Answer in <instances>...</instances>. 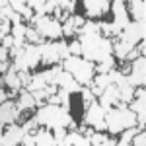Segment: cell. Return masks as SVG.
<instances>
[{"mask_svg": "<svg viewBox=\"0 0 146 146\" xmlns=\"http://www.w3.org/2000/svg\"><path fill=\"white\" fill-rule=\"evenodd\" d=\"M80 47H82L84 60H88V62H103L113 53L111 39H105L101 35H84V37H80Z\"/></svg>", "mask_w": 146, "mask_h": 146, "instance_id": "1", "label": "cell"}, {"mask_svg": "<svg viewBox=\"0 0 146 146\" xmlns=\"http://www.w3.org/2000/svg\"><path fill=\"white\" fill-rule=\"evenodd\" d=\"M35 121L43 127H49V129H66L72 123V117L68 115V111H64L62 107L58 105H43L37 115H35Z\"/></svg>", "mask_w": 146, "mask_h": 146, "instance_id": "2", "label": "cell"}, {"mask_svg": "<svg viewBox=\"0 0 146 146\" xmlns=\"http://www.w3.org/2000/svg\"><path fill=\"white\" fill-rule=\"evenodd\" d=\"M62 70H66L78 84L92 86V76H94V64L92 62L80 58V56H68L64 60V68Z\"/></svg>", "mask_w": 146, "mask_h": 146, "instance_id": "3", "label": "cell"}, {"mask_svg": "<svg viewBox=\"0 0 146 146\" xmlns=\"http://www.w3.org/2000/svg\"><path fill=\"white\" fill-rule=\"evenodd\" d=\"M29 22L35 25V31L41 35V37L58 39L62 35V25H60V22H56L55 18H49V16H33Z\"/></svg>", "mask_w": 146, "mask_h": 146, "instance_id": "4", "label": "cell"}, {"mask_svg": "<svg viewBox=\"0 0 146 146\" xmlns=\"http://www.w3.org/2000/svg\"><path fill=\"white\" fill-rule=\"evenodd\" d=\"M144 80H146V58L144 56H138L133 60L131 64V72L127 76V84L131 88H144Z\"/></svg>", "mask_w": 146, "mask_h": 146, "instance_id": "5", "label": "cell"}, {"mask_svg": "<svg viewBox=\"0 0 146 146\" xmlns=\"http://www.w3.org/2000/svg\"><path fill=\"white\" fill-rule=\"evenodd\" d=\"M144 27H146V23L131 22L123 29V31H121L119 39H121V41H125V43H129L131 47H135L138 41H144Z\"/></svg>", "mask_w": 146, "mask_h": 146, "instance_id": "6", "label": "cell"}, {"mask_svg": "<svg viewBox=\"0 0 146 146\" xmlns=\"http://www.w3.org/2000/svg\"><path fill=\"white\" fill-rule=\"evenodd\" d=\"M103 117H105V111L101 109V105L98 101H92V105L88 107V111H86V123L92 125V127L98 129V131H103V129H105Z\"/></svg>", "mask_w": 146, "mask_h": 146, "instance_id": "7", "label": "cell"}, {"mask_svg": "<svg viewBox=\"0 0 146 146\" xmlns=\"http://www.w3.org/2000/svg\"><path fill=\"white\" fill-rule=\"evenodd\" d=\"M100 98H101L100 105H101V109H103V111H107V109H111V107H117V105L121 103L119 88H117V86H111V84L103 90V94H101Z\"/></svg>", "mask_w": 146, "mask_h": 146, "instance_id": "8", "label": "cell"}, {"mask_svg": "<svg viewBox=\"0 0 146 146\" xmlns=\"http://www.w3.org/2000/svg\"><path fill=\"white\" fill-rule=\"evenodd\" d=\"M37 49H39V55H41V62H45V64H55V62L60 60L58 51H56V43L45 41V43H41Z\"/></svg>", "mask_w": 146, "mask_h": 146, "instance_id": "9", "label": "cell"}, {"mask_svg": "<svg viewBox=\"0 0 146 146\" xmlns=\"http://www.w3.org/2000/svg\"><path fill=\"white\" fill-rule=\"evenodd\" d=\"M23 135H25V133L22 131V127L10 125V127L6 129V133L2 135V146H18V144H22Z\"/></svg>", "mask_w": 146, "mask_h": 146, "instance_id": "10", "label": "cell"}, {"mask_svg": "<svg viewBox=\"0 0 146 146\" xmlns=\"http://www.w3.org/2000/svg\"><path fill=\"white\" fill-rule=\"evenodd\" d=\"M20 117V111H18V105L14 101H6L0 105V123L2 125H12L16 119Z\"/></svg>", "mask_w": 146, "mask_h": 146, "instance_id": "11", "label": "cell"}, {"mask_svg": "<svg viewBox=\"0 0 146 146\" xmlns=\"http://www.w3.org/2000/svg\"><path fill=\"white\" fill-rule=\"evenodd\" d=\"M111 10L113 14H115V25L117 27H121V29H125L127 25H129V12H127V8H125V4L121 2V0H115V2H111Z\"/></svg>", "mask_w": 146, "mask_h": 146, "instance_id": "12", "label": "cell"}, {"mask_svg": "<svg viewBox=\"0 0 146 146\" xmlns=\"http://www.w3.org/2000/svg\"><path fill=\"white\" fill-rule=\"evenodd\" d=\"M84 6H86V12L90 18H98L111 8V2H107V0H86Z\"/></svg>", "mask_w": 146, "mask_h": 146, "instance_id": "13", "label": "cell"}, {"mask_svg": "<svg viewBox=\"0 0 146 146\" xmlns=\"http://www.w3.org/2000/svg\"><path fill=\"white\" fill-rule=\"evenodd\" d=\"M23 49H25V51H23V60H25L27 70H29V68H35L41 62V55H39L37 45H25Z\"/></svg>", "mask_w": 146, "mask_h": 146, "instance_id": "14", "label": "cell"}, {"mask_svg": "<svg viewBox=\"0 0 146 146\" xmlns=\"http://www.w3.org/2000/svg\"><path fill=\"white\" fill-rule=\"evenodd\" d=\"M135 96L136 100L131 101V111L136 113V115H144V107H146V92L144 88H138V90H135Z\"/></svg>", "mask_w": 146, "mask_h": 146, "instance_id": "15", "label": "cell"}, {"mask_svg": "<svg viewBox=\"0 0 146 146\" xmlns=\"http://www.w3.org/2000/svg\"><path fill=\"white\" fill-rule=\"evenodd\" d=\"M2 80H4V84H6V86H8V88H10L14 94H20V90H22V84H20V78H18V70L14 68V64H12L10 70L4 74V78H2Z\"/></svg>", "mask_w": 146, "mask_h": 146, "instance_id": "16", "label": "cell"}, {"mask_svg": "<svg viewBox=\"0 0 146 146\" xmlns=\"http://www.w3.org/2000/svg\"><path fill=\"white\" fill-rule=\"evenodd\" d=\"M16 105H18V111L22 113V111H25V109H33L35 100L27 90H20V100L16 101Z\"/></svg>", "mask_w": 146, "mask_h": 146, "instance_id": "17", "label": "cell"}, {"mask_svg": "<svg viewBox=\"0 0 146 146\" xmlns=\"http://www.w3.org/2000/svg\"><path fill=\"white\" fill-rule=\"evenodd\" d=\"M131 12H133V16H135V22L138 23H144V12H146V2L142 0H133L131 4Z\"/></svg>", "mask_w": 146, "mask_h": 146, "instance_id": "18", "label": "cell"}, {"mask_svg": "<svg viewBox=\"0 0 146 146\" xmlns=\"http://www.w3.org/2000/svg\"><path fill=\"white\" fill-rule=\"evenodd\" d=\"M45 86H47V72H39V74L31 76V84L27 86V92L33 94L37 90H45Z\"/></svg>", "mask_w": 146, "mask_h": 146, "instance_id": "19", "label": "cell"}, {"mask_svg": "<svg viewBox=\"0 0 146 146\" xmlns=\"http://www.w3.org/2000/svg\"><path fill=\"white\" fill-rule=\"evenodd\" d=\"M35 146H55V136L49 131H37L35 133Z\"/></svg>", "mask_w": 146, "mask_h": 146, "instance_id": "20", "label": "cell"}, {"mask_svg": "<svg viewBox=\"0 0 146 146\" xmlns=\"http://www.w3.org/2000/svg\"><path fill=\"white\" fill-rule=\"evenodd\" d=\"M107 78H109V84L111 86H117V88H121V86L127 84V76H125L123 72L115 70V68H113L111 72H107Z\"/></svg>", "mask_w": 146, "mask_h": 146, "instance_id": "21", "label": "cell"}, {"mask_svg": "<svg viewBox=\"0 0 146 146\" xmlns=\"http://www.w3.org/2000/svg\"><path fill=\"white\" fill-rule=\"evenodd\" d=\"M133 49H135V47H131L129 43H125V41H121V39H119V41L113 45V53H117V56H119L121 60H125V58H127V55H129Z\"/></svg>", "mask_w": 146, "mask_h": 146, "instance_id": "22", "label": "cell"}, {"mask_svg": "<svg viewBox=\"0 0 146 146\" xmlns=\"http://www.w3.org/2000/svg\"><path fill=\"white\" fill-rule=\"evenodd\" d=\"M76 35H80V37H84V35H100V23L86 22L78 31H76Z\"/></svg>", "mask_w": 146, "mask_h": 146, "instance_id": "23", "label": "cell"}, {"mask_svg": "<svg viewBox=\"0 0 146 146\" xmlns=\"http://www.w3.org/2000/svg\"><path fill=\"white\" fill-rule=\"evenodd\" d=\"M25 39L29 41V45H37V47L41 45V43H45L43 37L35 31V27H27V29H25Z\"/></svg>", "mask_w": 146, "mask_h": 146, "instance_id": "24", "label": "cell"}, {"mask_svg": "<svg viewBox=\"0 0 146 146\" xmlns=\"http://www.w3.org/2000/svg\"><path fill=\"white\" fill-rule=\"evenodd\" d=\"M119 98H121V101H123V103L133 101V98H135V88H131L129 84L121 86V88H119Z\"/></svg>", "mask_w": 146, "mask_h": 146, "instance_id": "25", "label": "cell"}, {"mask_svg": "<svg viewBox=\"0 0 146 146\" xmlns=\"http://www.w3.org/2000/svg\"><path fill=\"white\" fill-rule=\"evenodd\" d=\"M113 68H115V60H113V56H109L107 60H103L98 64V68H94V70H98L100 74H107V72H111Z\"/></svg>", "mask_w": 146, "mask_h": 146, "instance_id": "26", "label": "cell"}, {"mask_svg": "<svg viewBox=\"0 0 146 146\" xmlns=\"http://www.w3.org/2000/svg\"><path fill=\"white\" fill-rule=\"evenodd\" d=\"M37 127H39V123L35 121V117H33V119H27V121L22 125V131L25 135H33V133H37Z\"/></svg>", "mask_w": 146, "mask_h": 146, "instance_id": "27", "label": "cell"}, {"mask_svg": "<svg viewBox=\"0 0 146 146\" xmlns=\"http://www.w3.org/2000/svg\"><path fill=\"white\" fill-rule=\"evenodd\" d=\"M25 25L23 23H16V25H12V37L14 39H25Z\"/></svg>", "mask_w": 146, "mask_h": 146, "instance_id": "28", "label": "cell"}, {"mask_svg": "<svg viewBox=\"0 0 146 146\" xmlns=\"http://www.w3.org/2000/svg\"><path fill=\"white\" fill-rule=\"evenodd\" d=\"M138 133H140V129H135V127H133V129L125 131L119 142H125V144H131V140H133V138H135V135H138Z\"/></svg>", "mask_w": 146, "mask_h": 146, "instance_id": "29", "label": "cell"}, {"mask_svg": "<svg viewBox=\"0 0 146 146\" xmlns=\"http://www.w3.org/2000/svg\"><path fill=\"white\" fill-rule=\"evenodd\" d=\"M88 140H90V144H94V146H103L105 142H107V136L101 135V133H94Z\"/></svg>", "mask_w": 146, "mask_h": 146, "instance_id": "30", "label": "cell"}, {"mask_svg": "<svg viewBox=\"0 0 146 146\" xmlns=\"http://www.w3.org/2000/svg\"><path fill=\"white\" fill-rule=\"evenodd\" d=\"M94 86H96V88H100V90L103 92L107 86H109V78H107V74H100L98 78L94 80Z\"/></svg>", "mask_w": 146, "mask_h": 146, "instance_id": "31", "label": "cell"}, {"mask_svg": "<svg viewBox=\"0 0 146 146\" xmlns=\"http://www.w3.org/2000/svg\"><path fill=\"white\" fill-rule=\"evenodd\" d=\"M80 94H82V100H84V107L88 109V107L92 105V101H94V94L90 92V88H82Z\"/></svg>", "mask_w": 146, "mask_h": 146, "instance_id": "32", "label": "cell"}, {"mask_svg": "<svg viewBox=\"0 0 146 146\" xmlns=\"http://www.w3.org/2000/svg\"><path fill=\"white\" fill-rule=\"evenodd\" d=\"M56 51H58V56H60L62 60H66L68 56H70V53H68V45L64 43V41H58V43H56Z\"/></svg>", "mask_w": 146, "mask_h": 146, "instance_id": "33", "label": "cell"}, {"mask_svg": "<svg viewBox=\"0 0 146 146\" xmlns=\"http://www.w3.org/2000/svg\"><path fill=\"white\" fill-rule=\"evenodd\" d=\"M68 53H70V56H80V55H82V47H80V41H74V43H70V45H68Z\"/></svg>", "mask_w": 146, "mask_h": 146, "instance_id": "34", "label": "cell"}, {"mask_svg": "<svg viewBox=\"0 0 146 146\" xmlns=\"http://www.w3.org/2000/svg\"><path fill=\"white\" fill-rule=\"evenodd\" d=\"M18 78H20V84L25 86V90H27V86L31 84V74L29 72H18Z\"/></svg>", "mask_w": 146, "mask_h": 146, "instance_id": "35", "label": "cell"}, {"mask_svg": "<svg viewBox=\"0 0 146 146\" xmlns=\"http://www.w3.org/2000/svg\"><path fill=\"white\" fill-rule=\"evenodd\" d=\"M62 33H66V35H74L76 33L74 23H72V18H68L66 22H64V25H62Z\"/></svg>", "mask_w": 146, "mask_h": 146, "instance_id": "36", "label": "cell"}, {"mask_svg": "<svg viewBox=\"0 0 146 146\" xmlns=\"http://www.w3.org/2000/svg\"><path fill=\"white\" fill-rule=\"evenodd\" d=\"M133 144H135V146H146V133H144V131H140L138 135H135Z\"/></svg>", "mask_w": 146, "mask_h": 146, "instance_id": "37", "label": "cell"}, {"mask_svg": "<svg viewBox=\"0 0 146 146\" xmlns=\"http://www.w3.org/2000/svg\"><path fill=\"white\" fill-rule=\"evenodd\" d=\"M66 129H55V133H53V136H55V142H62L64 138H66Z\"/></svg>", "mask_w": 146, "mask_h": 146, "instance_id": "38", "label": "cell"}, {"mask_svg": "<svg viewBox=\"0 0 146 146\" xmlns=\"http://www.w3.org/2000/svg\"><path fill=\"white\" fill-rule=\"evenodd\" d=\"M74 4H76L74 0H64V2H58V8L60 10H66V14H68V12L74 10Z\"/></svg>", "mask_w": 146, "mask_h": 146, "instance_id": "39", "label": "cell"}, {"mask_svg": "<svg viewBox=\"0 0 146 146\" xmlns=\"http://www.w3.org/2000/svg\"><path fill=\"white\" fill-rule=\"evenodd\" d=\"M2 47L10 51L12 47H14V37H12V35H4V37H2Z\"/></svg>", "mask_w": 146, "mask_h": 146, "instance_id": "40", "label": "cell"}, {"mask_svg": "<svg viewBox=\"0 0 146 146\" xmlns=\"http://www.w3.org/2000/svg\"><path fill=\"white\" fill-rule=\"evenodd\" d=\"M22 144L23 146H35V136L33 135H23Z\"/></svg>", "mask_w": 146, "mask_h": 146, "instance_id": "41", "label": "cell"}, {"mask_svg": "<svg viewBox=\"0 0 146 146\" xmlns=\"http://www.w3.org/2000/svg\"><path fill=\"white\" fill-rule=\"evenodd\" d=\"M45 92H47V96H55L56 92H58V86H55V84H49V86H45Z\"/></svg>", "mask_w": 146, "mask_h": 146, "instance_id": "42", "label": "cell"}, {"mask_svg": "<svg viewBox=\"0 0 146 146\" xmlns=\"http://www.w3.org/2000/svg\"><path fill=\"white\" fill-rule=\"evenodd\" d=\"M138 56H142L140 53H138V49H133V51L127 55V58H125V60H135V58H138Z\"/></svg>", "mask_w": 146, "mask_h": 146, "instance_id": "43", "label": "cell"}, {"mask_svg": "<svg viewBox=\"0 0 146 146\" xmlns=\"http://www.w3.org/2000/svg\"><path fill=\"white\" fill-rule=\"evenodd\" d=\"M8 56H10V51L0 45V62H2V60H8Z\"/></svg>", "mask_w": 146, "mask_h": 146, "instance_id": "44", "label": "cell"}, {"mask_svg": "<svg viewBox=\"0 0 146 146\" xmlns=\"http://www.w3.org/2000/svg\"><path fill=\"white\" fill-rule=\"evenodd\" d=\"M8 70H10V62L8 60H2L0 62V74H6Z\"/></svg>", "mask_w": 146, "mask_h": 146, "instance_id": "45", "label": "cell"}, {"mask_svg": "<svg viewBox=\"0 0 146 146\" xmlns=\"http://www.w3.org/2000/svg\"><path fill=\"white\" fill-rule=\"evenodd\" d=\"M47 100H49V105H58V103H60V100H58V96H49V98H47Z\"/></svg>", "mask_w": 146, "mask_h": 146, "instance_id": "46", "label": "cell"}, {"mask_svg": "<svg viewBox=\"0 0 146 146\" xmlns=\"http://www.w3.org/2000/svg\"><path fill=\"white\" fill-rule=\"evenodd\" d=\"M6 101H8V94H6L4 90H0V105L6 103Z\"/></svg>", "mask_w": 146, "mask_h": 146, "instance_id": "47", "label": "cell"}, {"mask_svg": "<svg viewBox=\"0 0 146 146\" xmlns=\"http://www.w3.org/2000/svg\"><path fill=\"white\" fill-rule=\"evenodd\" d=\"M0 131H2V123H0ZM0 146H2V133H0Z\"/></svg>", "mask_w": 146, "mask_h": 146, "instance_id": "48", "label": "cell"}, {"mask_svg": "<svg viewBox=\"0 0 146 146\" xmlns=\"http://www.w3.org/2000/svg\"><path fill=\"white\" fill-rule=\"evenodd\" d=\"M2 84H4V80H2V78H0V90H2Z\"/></svg>", "mask_w": 146, "mask_h": 146, "instance_id": "49", "label": "cell"}, {"mask_svg": "<svg viewBox=\"0 0 146 146\" xmlns=\"http://www.w3.org/2000/svg\"><path fill=\"white\" fill-rule=\"evenodd\" d=\"M55 146H62V142H55Z\"/></svg>", "mask_w": 146, "mask_h": 146, "instance_id": "50", "label": "cell"}, {"mask_svg": "<svg viewBox=\"0 0 146 146\" xmlns=\"http://www.w3.org/2000/svg\"><path fill=\"white\" fill-rule=\"evenodd\" d=\"M2 37H4V35H0V41H2Z\"/></svg>", "mask_w": 146, "mask_h": 146, "instance_id": "51", "label": "cell"}]
</instances>
